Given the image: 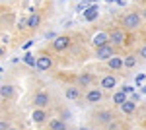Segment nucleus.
I'll return each mask as SVG.
<instances>
[{
	"instance_id": "9",
	"label": "nucleus",
	"mask_w": 146,
	"mask_h": 130,
	"mask_svg": "<svg viewBox=\"0 0 146 130\" xmlns=\"http://www.w3.org/2000/svg\"><path fill=\"white\" fill-rule=\"evenodd\" d=\"M98 14H100V8H98V4H90V6L86 8V12L82 14V18H84L86 22H94V20L98 18Z\"/></svg>"
},
{
	"instance_id": "7",
	"label": "nucleus",
	"mask_w": 146,
	"mask_h": 130,
	"mask_svg": "<svg viewBox=\"0 0 146 130\" xmlns=\"http://www.w3.org/2000/svg\"><path fill=\"white\" fill-rule=\"evenodd\" d=\"M49 101H51V97H49L47 91H37L33 95V105L39 107V109H45L47 105H49Z\"/></svg>"
},
{
	"instance_id": "21",
	"label": "nucleus",
	"mask_w": 146,
	"mask_h": 130,
	"mask_svg": "<svg viewBox=\"0 0 146 130\" xmlns=\"http://www.w3.org/2000/svg\"><path fill=\"white\" fill-rule=\"evenodd\" d=\"M136 64H138V56H136V54H129V56H125V68H127V70L135 68Z\"/></svg>"
},
{
	"instance_id": "33",
	"label": "nucleus",
	"mask_w": 146,
	"mask_h": 130,
	"mask_svg": "<svg viewBox=\"0 0 146 130\" xmlns=\"http://www.w3.org/2000/svg\"><path fill=\"white\" fill-rule=\"evenodd\" d=\"M105 2H107V4H113V2H117V0H105Z\"/></svg>"
},
{
	"instance_id": "35",
	"label": "nucleus",
	"mask_w": 146,
	"mask_h": 130,
	"mask_svg": "<svg viewBox=\"0 0 146 130\" xmlns=\"http://www.w3.org/2000/svg\"><path fill=\"white\" fill-rule=\"evenodd\" d=\"M142 93H146V86H142Z\"/></svg>"
},
{
	"instance_id": "28",
	"label": "nucleus",
	"mask_w": 146,
	"mask_h": 130,
	"mask_svg": "<svg viewBox=\"0 0 146 130\" xmlns=\"http://www.w3.org/2000/svg\"><path fill=\"white\" fill-rule=\"evenodd\" d=\"M8 128H10L8 120H0V130H8Z\"/></svg>"
},
{
	"instance_id": "17",
	"label": "nucleus",
	"mask_w": 146,
	"mask_h": 130,
	"mask_svg": "<svg viewBox=\"0 0 146 130\" xmlns=\"http://www.w3.org/2000/svg\"><path fill=\"white\" fill-rule=\"evenodd\" d=\"M14 91H16V87H14V86H10V84H2V86H0V97L8 99V97L14 95Z\"/></svg>"
},
{
	"instance_id": "12",
	"label": "nucleus",
	"mask_w": 146,
	"mask_h": 130,
	"mask_svg": "<svg viewBox=\"0 0 146 130\" xmlns=\"http://www.w3.org/2000/svg\"><path fill=\"white\" fill-rule=\"evenodd\" d=\"M39 25H41V16L35 10H31V14L27 16V27H29V29H35V27H39Z\"/></svg>"
},
{
	"instance_id": "26",
	"label": "nucleus",
	"mask_w": 146,
	"mask_h": 130,
	"mask_svg": "<svg viewBox=\"0 0 146 130\" xmlns=\"http://www.w3.org/2000/svg\"><path fill=\"white\" fill-rule=\"evenodd\" d=\"M121 89H123L125 93H129V95H131V93H133V91H135V87H133V86H127V84H125V86L121 87Z\"/></svg>"
},
{
	"instance_id": "2",
	"label": "nucleus",
	"mask_w": 146,
	"mask_h": 130,
	"mask_svg": "<svg viewBox=\"0 0 146 130\" xmlns=\"http://www.w3.org/2000/svg\"><path fill=\"white\" fill-rule=\"evenodd\" d=\"M127 43V33L123 31V29H111V33H109V45H113V47H123V45Z\"/></svg>"
},
{
	"instance_id": "16",
	"label": "nucleus",
	"mask_w": 146,
	"mask_h": 130,
	"mask_svg": "<svg viewBox=\"0 0 146 130\" xmlns=\"http://www.w3.org/2000/svg\"><path fill=\"white\" fill-rule=\"evenodd\" d=\"M49 128L51 130H68L64 119H51L49 120Z\"/></svg>"
},
{
	"instance_id": "24",
	"label": "nucleus",
	"mask_w": 146,
	"mask_h": 130,
	"mask_svg": "<svg viewBox=\"0 0 146 130\" xmlns=\"http://www.w3.org/2000/svg\"><path fill=\"white\" fill-rule=\"evenodd\" d=\"M135 82H136V86H144V82H146V74H138Z\"/></svg>"
},
{
	"instance_id": "20",
	"label": "nucleus",
	"mask_w": 146,
	"mask_h": 130,
	"mask_svg": "<svg viewBox=\"0 0 146 130\" xmlns=\"http://www.w3.org/2000/svg\"><path fill=\"white\" fill-rule=\"evenodd\" d=\"M127 95H129V93H125L123 89H119V91H115V93H113V103H115V105H123L125 101H127Z\"/></svg>"
},
{
	"instance_id": "31",
	"label": "nucleus",
	"mask_w": 146,
	"mask_h": 130,
	"mask_svg": "<svg viewBox=\"0 0 146 130\" xmlns=\"http://www.w3.org/2000/svg\"><path fill=\"white\" fill-rule=\"evenodd\" d=\"M4 54H6V49H4V47H0V58H2Z\"/></svg>"
},
{
	"instance_id": "11",
	"label": "nucleus",
	"mask_w": 146,
	"mask_h": 130,
	"mask_svg": "<svg viewBox=\"0 0 146 130\" xmlns=\"http://www.w3.org/2000/svg\"><path fill=\"white\" fill-rule=\"evenodd\" d=\"M115 86H117V76L107 74L101 78V89H115Z\"/></svg>"
},
{
	"instance_id": "30",
	"label": "nucleus",
	"mask_w": 146,
	"mask_h": 130,
	"mask_svg": "<svg viewBox=\"0 0 146 130\" xmlns=\"http://www.w3.org/2000/svg\"><path fill=\"white\" fill-rule=\"evenodd\" d=\"M131 99H133V101H135V103H138V101H140V95H138V93H135V91H133V93H131Z\"/></svg>"
},
{
	"instance_id": "6",
	"label": "nucleus",
	"mask_w": 146,
	"mask_h": 130,
	"mask_svg": "<svg viewBox=\"0 0 146 130\" xmlns=\"http://www.w3.org/2000/svg\"><path fill=\"white\" fill-rule=\"evenodd\" d=\"M39 72H47V70H51L53 68V58L49 56V54H39L37 56V66H35Z\"/></svg>"
},
{
	"instance_id": "25",
	"label": "nucleus",
	"mask_w": 146,
	"mask_h": 130,
	"mask_svg": "<svg viewBox=\"0 0 146 130\" xmlns=\"http://www.w3.org/2000/svg\"><path fill=\"white\" fill-rule=\"evenodd\" d=\"M138 56H140V58H144V60H146V45H142V47L138 49Z\"/></svg>"
},
{
	"instance_id": "1",
	"label": "nucleus",
	"mask_w": 146,
	"mask_h": 130,
	"mask_svg": "<svg viewBox=\"0 0 146 130\" xmlns=\"http://www.w3.org/2000/svg\"><path fill=\"white\" fill-rule=\"evenodd\" d=\"M140 23H142V16H140V14H136V12H129V14L123 18V27L131 29V31L138 29V27H140Z\"/></svg>"
},
{
	"instance_id": "37",
	"label": "nucleus",
	"mask_w": 146,
	"mask_h": 130,
	"mask_svg": "<svg viewBox=\"0 0 146 130\" xmlns=\"http://www.w3.org/2000/svg\"><path fill=\"white\" fill-rule=\"evenodd\" d=\"M0 78H2V76H0Z\"/></svg>"
},
{
	"instance_id": "3",
	"label": "nucleus",
	"mask_w": 146,
	"mask_h": 130,
	"mask_svg": "<svg viewBox=\"0 0 146 130\" xmlns=\"http://www.w3.org/2000/svg\"><path fill=\"white\" fill-rule=\"evenodd\" d=\"M51 47L55 49L56 53H62V51H66L70 47V37L68 35H56L53 39V43H51Z\"/></svg>"
},
{
	"instance_id": "27",
	"label": "nucleus",
	"mask_w": 146,
	"mask_h": 130,
	"mask_svg": "<svg viewBox=\"0 0 146 130\" xmlns=\"http://www.w3.org/2000/svg\"><path fill=\"white\" fill-rule=\"evenodd\" d=\"M55 37H56V33H55V31H47V33H45V39H47V41H53Z\"/></svg>"
},
{
	"instance_id": "13",
	"label": "nucleus",
	"mask_w": 146,
	"mask_h": 130,
	"mask_svg": "<svg viewBox=\"0 0 146 130\" xmlns=\"http://www.w3.org/2000/svg\"><path fill=\"white\" fill-rule=\"evenodd\" d=\"M80 89H82V87H78V86L66 87V89H64V97L70 99V101H76V99H80Z\"/></svg>"
},
{
	"instance_id": "29",
	"label": "nucleus",
	"mask_w": 146,
	"mask_h": 130,
	"mask_svg": "<svg viewBox=\"0 0 146 130\" xmlns=\"http://www.w3.org/2000/svg\"><path fill=\"white\" fill-rule=\"evenodd\" d=\"M31 45H33V39H29V41H25V43H23V51H29V47H31Z\"/></svg>"
},
{
	"instance_id": "23",
	"label": "nucleus",
	"mask_w": 146,
	"mask_h": 130,
	"mask_svg": "<svg viewBox=\"0 0 146 130\" xmlns=\"http://www.w3.org/2000/svg\"><path fill=\"white\" fill-rule=\"evenodd\" d=\"M88 6H90V4H88V0H82V2H80L78 6H76V12H78V14H84Z\"/></svg>"
},
{
	"instance_id": "8",
	"label": "nucleus",
	"mask_w": 146,
	"mask_h": 130,
	"mask_svg": "<svg viewBox=\"0 0 146 130\" xmlns=\"http://www.w3.org/2000/svg\"><path fill=\"white\" fill-rule=\"evenodd\" d=\"M101 99H103V89H88V93H86V101L94 105V103H100Z\"/></svg>"
},
{
	"instance_id": "15",
	"label": "nucleus",
	"mask_w": 146,
	"mask_h": 130,
	"mask_svg": "<svg viewBox=\"0 0 146 130\" xmlns=\"http://www.w3.org/2000/svg\"><path fill=\"white\" fill-rule=\"evenodd\" d=\"M96 120H98L100 124H111V120H113L111 111H101V113H98V115H96Z\"/></svg>"
},
{
	"instance_id": "22",
	"label": "nucleus",
	"mask_w": 146,
	"mask_h": 130,
	"mask_svg": "<svg viewBox=\"0 0 146 130\" xmlns=\"http://www.w3.org/2000/svg\"><path fill=\"white\" fill-rule=\"evenodd\" d=\"M23 62L27 66H31V68H35L37 66V56H33V54L29 53V51H25V54H23V58H22Z\"/></svg>"
},
{
	"instance_id": "5",
	"label": "nucleus",
	"mask_w": 146,
	"mask_h": 130,
	"mask_svg": "<svg viewBox=\"0 0 146 130\" xmlns=\"http://www.w3.org/2000/svg\"><path fill=\"white\" fill-rule=\"evenodd\" d=\"M111 56H115V47L113 45H105V47H101V49H96V58L98 60H109Z\"/></svg>"
},
{
	"instance_id": "14",
	"label": "nucleus",
	"mask_w": 146,
	"mask_h": 130,
	"mask_svg": "<svg viewBox=\"0 0 146 130\" xmlns=\"http://www.w3.org/2000/svg\"><path fill=\"white\" fill-rule=\"evenodd\" d=\"M107 66L111 70H121V68H125V58H121V56H111L107 60Z\"/></svg>"
},
{
	"instance_id": "36",
	"label": "nucleus",
	"mask_w": 146,
	"mask_h": 130,
	"mask_svg": "<svg viewBox=\"0 0 146 130\" xmlns=\"http://www.w3.org/2000/svg\"><path fill=\"white\" fill-rule=\"evenodd\" d=\"M8 130H18V128H8Z\"/></svg>"
},
{
	"instance_id": "34",
	"label": "nucleus",
	"mask_w": 146,
	"mask_h": 130,
	"mask_svg": "<svg viewBox=\"0 0 146 130\" xmlns=\"http://www.w3.org/2000/svg\"><path fill=\"white\" fill-rule=\"evenodd\" d=\"M80 130H90V128H88V126H82V128H80Z\"/></svg>"
},
{
	"instance_id": "32",
	"label": "nucleus",
	"mask_w": 146,
	"mask_h": 130,
	"mask_svg": "<svg viewBox=\"0 0 146 130\" xmlns=\"http://www.w3.org/2000/svg\"><path fill=\"white\" fill-rule=\"evenodd\" d=\"M142 18H144V20H146V8H144V10H142Z\"/></svg>"
},
{
	"instance_id": "10",
	"label": "nucleus",
	"mask_w": 146,
	"mask_h": 130,
	"mask_svg": "<svg viewBox=\"0 0 146 130\" xmlns=\"http://www.w3.org/2000/svg\"><path fill=\"white\" fill-rule=\"evenodd\" d=\"M31 120H33V122H37V124H43V122L47 120V113H45V109L35 107L33 111H31Z\"/></svg>"
},
{
	"instance_id": "19",
	"label": "nucleus",
	"mask_w": 146,
	"mask_h": 130,
	"mask_svg": "<svg viewBox=\"0 0 146 130\" xmlns=\"http://www.w3.org/2000/svg\"><path fill=\"white\" fill-rule=\"evenodd\" d=\"M92 74H80L78 78H76V84H78V87H88L92 84Z\"/></svg>"
},
{
	"instance_id": "4",
	"label": "nucleus",
	"mask_w": 146,
	"mask_h": 130,
	"mask_svg": "<svg viewBox=\"0 0 146 130\" xmlns=\"http://www.w3.org/2000/svg\"><path fill=\"white\" fill-rule=\"evenodd\" d=\"M90 43H92V47H94V49H101V47L109 45V33H105V31L96 33V35L92 37Z\"/></svg>"
},
{
	"instance_id": "18",
	"label": "nucleus",
	"mask_w": 146,
	"mask_h": 130,
	"mask_svg": "<svg viewBox=\"0 0 146 130\" xmlns=\"http://www.w3.org/2000/svg\"><path fill=\"white\" fill-rule=\"evenodd\" d=\"M119 107H121V111H123L125 115H133V113L136 111V103L133 101V99H127L123 105H119Z\"/></svg>"
}]
</instances>
